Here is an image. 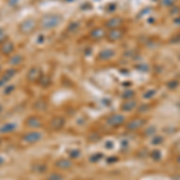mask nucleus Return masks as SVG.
<instances>
[{
	"instance_id": "nucleus-1",
	"label": "nucleus",
	"mask_w": 180,
	"mask_h": 180,
	"mask_svg": "<svg viewBox=\"0 0 180 180\" xmlns=\"http://www.w3.org/2000/svg\"><path fill=\"white\" fill-rule=\"evenodd\" d=\"M61 22V17L59 15H47L42 18L41 21V27L43 29H51L54 28Z\"/></svg>"
},
{
	"instance_id": "nucleus-2",
	"label": "nucleus",
	"mask_w": 180,
	"mask_h": 180,
	"mask_svg": "<svg viewBox=\"0 0 180 180\" xmlns=\"http://www.w3.org/2000/svg\"><path fill=\"white\" fill-rule=\"evenodd\" d=\"M43 134L39 131H30V132H27L25 134H23L22 139L24 143H28V144H32V143H36L42 139Z\"/></svg>"
},
{
	"instance_id": "nucleus-3",
	"label": "nucleus",
	"mask_w": 180,
	"mask_h": 180,
	"mask_svg": "<svg viewBox=\"0 0 180 180\" xmlns=\"http://www.w3.org/2000/svg\"><path fill=\"white\" fill-rule=\"evenodd\" d=\"M145 119H142V118H134L132 120H130L127 124H126V129L129 131H136V130H139L143 126L145 125Z\"/></svg>"
},
{
	"instance_id": "nucleus-4",
	"label": "nucleus",
	"mask_w": 180,
	"mask_h": 180,
	"mask_svg": "<svg viewBox=\"0 0 180 180\" xmlns=\"http://www.w3.org/2000/svg\"><path fill=\"white\" fill-rule=\"evenodd\" d=\"M124 121H125V117L124 115H121V114H113V115H110L108 119H107V123H108V125L112 126V127H118V126L123 125L124 124Z\"/></svg>"
},
{
	"instance_id": "nucleus-5",
	"label": "nucleus",
	"mask_w": 180,
	"mask_h": 180,
	"mask_svg": "<svg viewBox=\"0 0 180 180\" xmlns=\"http://www.w3.org/2000/svg\"><path fill=\"white\" fill-rule=\"evenodd\" d=\"M25 126L29 129H40L42 126V121L39 117H29L25 120Z\"/></svg>"
},
{
	"instance_id": "nucleus-6",
	"label": "nucleus",
	"mask_w": 180,
	"mask_h": 180,
	"mask_svg": "<svg viewBox=\"0 0 180 180\" xmlns=\"http://www.w3.org/2000/svg\"><path fill=\"white\" fill-rule=\"evenodd\" d=\"M35 25H36V22H35L34 19H27V21H24L23 23L21 24L19 29H21V32H24V34H28V32L34 30Z\"/></svg>"
},
{
	"instance_id": "nucleus-7",
	"label": "nucleus",
	"mask_w": 180,
	"mask_h": 180,
	"mask_svg": "<svg viewBox=\"0 0 180 180\" xmlns=\"http://www.w3.org/2000/svg\"><path fill=\"white\" fill-rule=\"evenodd\" d=\"M64 125H65V119L61 117H55L53 118L52 120H51V129L52 130H60V129H63Z\"/></svg>"
},
{
	"instance_id": "nucleus-8",
	"label": "nucleus",
	"mask_w": 180,
	"mask_h": 180,
	"mask_svg": "<svg viewBox=\"0 0 180 180\" xmlns=\"http://www.w3.org/2000/svg\"><path fill=\"white\" fill-rule=\"evenodd\" d=\"M55 167L59 169H70L72 167V161L69 158H59L55 162Z\"/></svg>"
},
{
	"instance_id": "nucleus-9",
	"label": "nucleus",
	"mask_w": 180,
	"mask_h": 180,
	"mask_svg": "<svg viewBox=\"0 0 180 180\" xmlns=\"http://www.w3.org/2000/svg\"><path fill=\"white\" fill-rule=\"evenodd\" d=\"M136 107H137V101L132 100V99L125 100V102H123V105H121V109L125 112H130V110L134 109Z\"/></svg>"
},
{
	"instance_id": "nucleus-10",
	"label": "nucleus",
	"mask_w": 180,
	"mask_h": 180,
	"mask_svg": "<svg viewBox=\"0 0 180 180\" xmlns=\"http://www.w3.org/2000/svg\"><path fill=\"white\" fill-rule=\"evenodd\" d=\"M123 24V19L120 17H114V18H110L109 21H107L106 27L110 28V29H117L118 27H120Z\"/></svg>"
},
{
	"instance_id": "nucleus-11",
	"label": "nucleus",
	"mask_w": 180,
	"mask_h": 180,
	"mask_svg": "<svg viewBox=\"0 0 180 180\" xmlns=\"http://www.w3.org/2000/svg\"><path fill=\"white\" fill-rule=\"evenodd\" d=\"M124 35V32H121L120 29H112L109 32H108V39L110 41H117V40L121 39Z\"/></svg>"
},
{
	"instance_id": "nucleus-12",
	"label": "nucleus",
	"mask_w": 180,
	"mask_h": 180,
	"mask_svg": "<svg viewBox=\"0 0 180 180\" xmlns=\"http://www.w3.org/2000/svg\"><path fill=\"white\" fill-rule=\"evenodd\" d=\"M27 78L29 79L30 82H35V80H37L40 78V71L39 69H36V67H32V70L28 72V75H27Z\"/></svg>"
},
{
	"instance_id": "nucleus-13",
	"label": "nucleus",
	"mask_w": 180,
	"mask_h": 180,
	"mask_svg": "<svg viewBox=\"0 0 180 180\" xmlns=\"http://www.w3.org/2000/svg\"><path fill=\"white\" fill-rule=\"evenodd\" d=\"M105 29L103 28H96V29H94L93 32H90V37L94 40H100L102 39L103 36H105Z\"/></svg>"
},
{
	"instance_id": "nucleus-14",
	"label": "nucleus",
	"mask_w": 180,
	"mask_h": 180,
	"mask_svg": "<svg viewBox=\"0 0 180 180\" xmlns=\"http://www.w3.org/2000/svg\"><path fill=\"white\" fill-rule=\"evenodd\" d=\"M0 51L2 52V54H10L11 52H13V43L10 42V41L4 42L1 48H0Z\"/></svg>"
},
{
	"instance_id": "nucleus-15",
	"label": "nucleus",
	"mask_w": 180,
	"mask_h": 180,
	"mask_svg": "<svg viewBox=\"0 0 180 180\" xmlns=\"http://www.w3.org/2000/svg\"><path fill=\"white\" fill-rule=\"evenodd\" d=\"M113 55H114V51H113V49H105V51H102L101 53H100L99 59H101V60H108Z\"/></svg>"
},
{
	"instance_id": "nucleus-16",
	"label": "nucleus",
	"mask_w": 180,
	"mask_h": 180,
	"mask_svg": "<svg viewBox=\"0 0 180 180\" xmlns=\"http://www.w3.org/2000/svg\"><path fill=\"white\" fill-rule=\"evenodd\" d=\"M16 130V125L15 124H11V123H8V124H5V125H2L0 127V133H8V132H13Z\"/></svg>"
},
{
	"instance_id": "nucleus-17",
	"label": "nucleus",
	"mask_w": 180,
	"mask_h": 180,
	"mask_svg": "<svg viewBox=\"0 0 180 180\" xmlns=\"http://www.w3.org/2000/svg\"><path fill=\"white\" fill-rule=\"evenodd\" d=\"M155 94H156V90H155V89H149L145 93H143V97H144L145 100H149V99L154 97Z\"/></svg>"
},
{
	"instance_id": "nucleus-18",
	"label": "nucleus",
	"mask_w": 180,
	"mask_h": 180,
	"mask_svg": "<svg viewBox=\"0 0 180 180\" xmlns=\"http://www.w3.org/2000/svg\"><path fill=\"white\" fill-rule=\"evenodd\" d=\"M34 107H35L37 110H45L46 109V107H47V103L45 101H42V100H39V101L35 103Z\"/></svg>"
},
{
	"instance_id": "nucleus-19",
	"label": "nucleus",
	"mask_w": 180,
	"mask_h": 180,
	"mask_svg": "<svg viewBox=\"0 0 180 180\" xmlns=\"http://www.w3.org/2000/svg\"><path fill=\"white\" fill-rule=\"evenodd\" d=\"M64 177L59 173H52L49 174V177H47V180H63Z\"/></svg>"
},
{
	"instance_id": "nucleus-20",
	"label": "nucleus",
	"mask_w": 180,
	"mask_h": 180,
	"mask_svg": "<svg viewBox=\"0 0 180 180\" xmlns=\"http://www.w3.org/2000/svg\"><path fill=\"white\" fill-rule=\"evenodd\" d=\"M134 95L132 90H125L123 94H121V97L124 99V100H130V99H132V96Z\"/></svg>"
},
{
	"instance_id": "nucleus-21",
	"label": "nucleus",
	"mask_w": 180,
	"mask_h": 180,
	"mask_svg": "<svg viewBox=\"0 0 180 180\" xmlns=\"http://www.w3.org/2000/svg\"><path fill=\"white\" fill-rule=\"evenodd\" d=\"M15 75H16V71H15V70H10L8 72H6V73H5V76H4V77H2L1 79H2V80H5V82H8V80H10V78H11V77H13Z\"/></svg>"
},
{
	"instance_id": "nucleus-22",
	"label": "nucleus",
	"mask_w": 180,
	"mask_h": 180,
	"mask_svg": "<svg viewBox=\"0 0 180 180\" xmlns=\"http://www.w3.org/2000/svg\"><path fill=\"white\" fill-rule=\"evenodd\" d=\"M22 59H23V58H22V55L17 54V55H15V56H13L11 60H10V64H11V65H16V64H19L21 61H22Z\"/></svg>"
},
{
	"instance_id": "nucleus-23",
	"label": "nucleus",
	"mask_w": 180,
	"mask_h": 180,
	"mask_svg": "<svg viewBox=\"0 0 180 180\" xmlns=\"http://www.w3.org/2000/svg\"><path fill=\"white\" fill-rule=\"evenodd\" d=\"M175 1H177V0H160L161 5H162V6H164V7H168V6H173V5L175 4Z\"/></svg>"
},
{
	"instance_id": "nucleus-24",
	"label": "nucleus",
	"mask_w": 180,
	"mask_h": 180,
	"mask_svg": "<svg viewBox=\"0 0 180 180\" xmlns=\"http://www.w3.org/2000/svg\"><path fill=\"white\" fill-rule=\"evenodd\" d=\"M102 157H105L103 155H102L101 153H97V154H95V155H91L90 156V161L91 162H97V161H100Z\"/></svg>"
},
{
	"instance_id": "nucleus-25",
	"label": "nucleus",
	"mask_w": 180,
	"mask_h": 180,
	"mask_svg": "<svg viewBox=\"0 0 180 180\" xmlns=\"http://www.w3.org/2000/svg\"><path fill=\"white\" fill-rule=\"evenodd\" d=\"M162 142H163V138H162V137H158V136L151 138V144H154V145H158V144H161Z\"/></svg>"
},
{
	"instance_id": "nucleus-26",
	"label": "nucleus",
	"mask_w": 180,
	"mask_h": 180,
	"mask_svg": "<svg viewBox=\"0 0 180 180\" xmlns=\"http://www.w3.org/2000/svg\"><path fill=\"white\" fill-rule=\"evenodd\" d=\"M161 156H162V154H161L158 150H154V151L151 153V157H153L155 161H158V160L161 158Z\"/></svg>"
},
{
	"instance_id": "nucleus-27",
	"label": "nucleus",
	"mask_w": 180,
	"mask_h": 180,
	"mask_svg": "<svg viewBox=\"0 0 180 180\" xmlns=\"http://www.w3.org/2000/svg\"><path fill=\"white\" fill-rule=\"evenodd\" d=\"M79 155H80V151L79 150H73L70 153V157L71 158H78Z\"/></svg>"
},
{
	"instance_id": "nucleus-28",
	"label": "nucleus",
	"mask_w": 180,
	"mask_h": 180,
	"mask_svg": "<svg viewBox=\"0 0 180 180\" xmlns=\"http://www.w3.org/2000/svg\"><path fill=\"white\" fill-rule=\"evenodd\" d=\"M13 89H15V85H11L6 88V90H5V94H10V93H12L13 91Z\"/></svg>"
},
{
	"instance_id": "nucleus-29",
	"label": "nucleus",
	"mask_w": 180,
	"mask_h": 180,
	"mask_svg": "<svg viewBox=\"0 0 180 180\" xmlns=\"http://www.w3.org/2000/svg\"><path fill=\"white\" fill-rule=\"evenodd\" d=\"M147 108H149V106H142V107H139V109H138V112H147Z\"/></svg>"
},
{
	"instance_id": "nucleus-30",
	"label": "nucleus",
	"mask_w": 180,
	"mask_h": 180,
	"mask_svg": "<svg viewBox=\"0 0 180 180\" xmlns=\"http://www.w3.org/2000/svg\"><path fill=\"white\" fill-rule=\"evenodd\" d=\"M177 84H178L177 82H173V83H168V88H171V89H172V88H174V86H177Z\"/></svg>"
},
{
	"instance_id": "nucleus-31",
	"label": "nucleus",
	"mask_w": 180,
	"mask_h": 180,
	"mask_svg": "<svg viewBox=\"0 0 180 180\" xmlns=\"http://www.w3.org/2000/svg\"><path fill=\"white\" fill-rule=\"evenodd\" d=\"M4 39H5V35H4V32H0V42H1V41H2Z\"/></svg>"
},
{
	"instance_id": "nucleus-32",
	"label": "nucleus",
	"mask_w": 180,
	"mask_h": 180,
	"mask_svg": "<svg viewBox=\"0 0 180 180\" xmlns=\"http://www.w3.org/2000/svg\"><path fill=\"white\" fill-rule=\"evenodd\" d=\"M174 23L179 25V24H180V17H179V18H175V19H174Z\"/></svg>"
},
{
	"instance_id": "nucleus-33",
	"label": "nucleus",
	"mask_w": 180,
	"mask_h": 180,
	"mask_svg": "<svg viewBox=\"0 0 180 180\" xmlns=\"http://www.w3.org/2000/svg\"><path fill=\"white\" fill-rule=\"evenodd\" d=\"M178 162L180 163V156H179V158H178Z\"/></svg>"
},
{
	"instance_id": "nucleus-34",
	"label": "nucleus",
	"mask_w": 180,
	"mask_h": 180,
	"mask_svg": "<svg viewBox=\"0 0 180 180\" xmlns=\"http://www.w3.org/2000/svg\"><path fill=\"white\" fill-rule=\"evenodd\" d=\"M1 162H2V160H1V158H0V163H1Z\"/></svg>"
},
{
	"instance_id": "nucleus-35",
	"label": "nucleus",
	"mask_w": 180,
	"mask_h": 180,
	"mask_svg": "<svg viewBox=\"0 0 180 180\" xmlns=\"http://www.w3.org/2000/svg\"><path fill=\"white\" fill-rule=\"evenodd\" d=\"M0 112H1V106H0Z\"/></svg>"
},
{
	"instance_id": "nucleus-36",
	"label": "nucleus",
	"mask_w": 180,
	"mask_h": 180,
	"mask_svg": "<svg viewBox=\"0 0 180 180\" xmlns=\"http://www.w3.org/2000/svg\"><path fill=\"white\" fill-rule=\"evenodd\" d=\"M78 180H80V179H78Z\"/></svg>"
},
{
	"instance_id": "nucleus-37",
	"label": "nucleus",
	"mask_w": 180,
	"mask_h": 180,
	"mask_svg": "<svg viewBox=\"0 0 180 180\" xmlns=\"http://www.w3.org/2000/svg\"><path fill=\"white\" fill-rule=\"evenodd\" d=\"M0 142H1V141H0Z\"/></svg>"
}]
</instances>
